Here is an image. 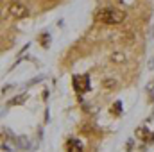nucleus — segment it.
Listing matches in <instances>:
<instances>
[{"label": "nucleus", "mask_w": 154, "mask_h": 152, "mask_svg": "<svg viewBox=\"0 0 154 152\" xmlns=\"http://www.w3.org/2000/svg\"><path fill=\"white\" fill-rule=\"evenodd\" d=\"M138 136H140V138H145V127H142V129L138 131Z\"/></svg>", "instance_id": "10"}, {"label": "nucleus", "mask_w": 154, "mask_h": 152, "mask_svg": "<svg viewBox=\"0 0 154 152\" xmlns=\"http://www.w3.org/2000/svg\"><path fill=\"white\" fill-rule=\"evenodd\" d=\"M102 84H104V88H106V90H113V88L116 86V81H115V79H106Z\"/></svg>", "instance_id": "9"}, {"label": "nucleus", "mask_w": 154, "mask_h": 152, "mask_svg": "<svg viewBox=\"0 0 154 152\" xmlns=\"http://www.w3.org/2000/svg\"><path fill=\"white\" fill-rule=\"evenodd\" d=\"M125 61V56L120 54V52H113L111 54V63H124Z\"/></svg>", "instance_id": "6"}, {"label": "nucleus", "mask_w": 154, "mask_h": 152, "mask_svg": "<svg viewBox=\"0 0 154 152\" xmlns=\"http://www.w3.org/2000/svg\"><path fill=\"white\" fill-rule=\"evenodd\" d=\"M39 41H41V45L47 48V47H48V43H50V34H48V32H43V34L39 36Z\"/></svg>", "instance_id": "8"}, {"label": "nucleus", "mask_w": 154, "mask_h": 152, "mask_svg": "<svg viewBox=\"0 0 154 152\" xmlns=\"http://www.w3.org/2000/svg\"><path fill=\"white\" fill-rule=\"evenodd\" d=\"M97 20L106 25H116L125 20V13L120 9H115V7H104L97 13Z\"/></svg>", "instance_id": "1"}, {"label": "nucleus", "mask_w": 154, "mask_h": 152, "mask_svg": "<svg viewBox=\"0 0 154 152\" xmlns=\"http://www.w3.org/2000/svg\"><path fill=\"white\" fill-rule=\"evenodd\" d=\"M9 14L13 18H25V16H29V9L22 2H13L9 5Z\"/></svg>", "instance_id": "3"}, {"label": "nucleus", "mask_w": 154, "mask_h": 152, "mask_svg": "<svg viewBox=\"0 0 154 152\" xmlns=\"http://www.w3.org/2000/svg\"><path fill=\"white\" fill-rule=\"evenodd\" d=\"M74 90H75L79 95H82V93H86V91H90V77L86 75H74Z\"/></svg>", "instance_id": "2"}, {"label": "nucleus", "mask_w": 154, "mask_h": 152, "mask_svg": "<svg viewBox=\"0 0 154 152\" xmlns=\"http://www.w3.org/2000/svg\"><path fill=\"white\" fill-rule=\"evenodd\" d=\"M25 99H27L25 95H18V97H14L7 106H20V104H23V102H25Z\"/></svg>", "instance_id": "5"}, {"label": "nucleus", "mask_w": 154, "mask_h": 152, "mask_svg": "<svg viewBox=\"0 0 154 152\" xmlns=\"http://www.w3.org/2000/svg\"><path fill=\"white\" fill-rule=\"evenodd\" d=\"M111 113L116 114V116H118V114H122V102H120V100H116L115 104L111 106Z\"/></svg>", "instance_id": "7"}, {"label": "nucleus", "mask_w": 154, "mask_h": 152, "mask_svg": "<svg viewBox=\"0 0 154 152\" xmlns=\"http://www.w3.org/2000/svg\"><path fill=\"white\" fill-rule=\"evenodd\" d=\"M66 152H82V145L79 140H68L66 143Z\"/></svg>", "instance_id": "4"}]
</instances>
